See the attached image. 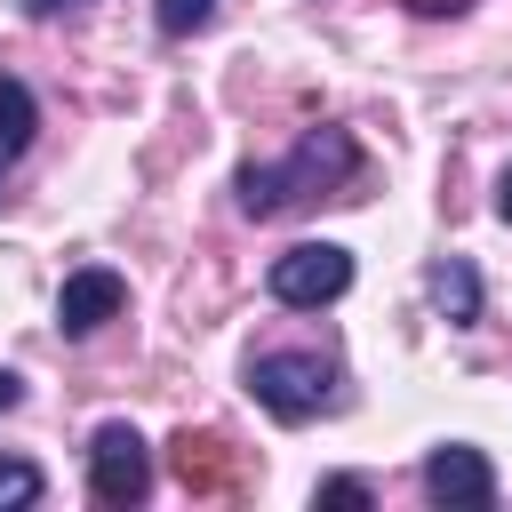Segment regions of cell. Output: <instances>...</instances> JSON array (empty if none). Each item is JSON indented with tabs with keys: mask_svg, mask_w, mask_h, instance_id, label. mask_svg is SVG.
I'll return each mask as SVG.
<instances>
[{
	"mask_svg": "<svg viewBox=\"0 0 512 512\" xmlns=\"http://www.w3.org/2000/svg\"><path fill=\"white\" fill-rule=\"evenodd\" d=\"M16 400H24V376H16V368H0V416H8Z\"/></svg>",
	"mask_w": 512,
	"mask_h": 512,
	"instance_id": "obj_15",
	"label": "cell"
},
{
	"mask_svg": "<svg viewBox=\"0 0 512 512\" xmlns=\"http://www.w3.org/2000/svg\"><path fill=\"white\" fill-rule=\"evenodd\" d=\"M120 304H128V280H120L112 264H80V272H64V288H56V328H64V336H96L104 320H120Z\"/></svg>",
	"mask_w": 512,
	"mask_h": 512,
	"instance_id": "obj_6",
	"label": "cell"
},
{
	"mask_svg": "<svg viewBox=\"0 0 512 512\" xmlns=\"http://www.w3.org/2000/svg\"><path fill=\"white\" fill-rule=\"evenodd\" d=\"M264 288H272V304H288V312H320V304H336V296L352 288V248H336V240H296V248L272 256Z\"/></svg>",
	"mask_w": 512,
	"mask_h": 512,
	"instance_id": "obj_3",
	"label": "cell"
},
{
	"mask_svg": "<svg viewBox=\"0 0 512 512\" xmlns=\"http://www.w3.org/2000/svg\"><path fill=\"white\" fill-rule=\"evenodd\" d=\"M216 8H224V0H152V24H160L168 40H192V32L216 24Z\"/></svg>",
	"mask_w": 512,
	"mask_h": 512,
	"instance_id": "obj_11",
	"label": "cell"
},
{
	"mask_svg": "<svg viewBox=\"0 0 512 512\" xmlns=\"http://www.w3.org/2000/svg\"><path fill=\"white\" fill-rule=\"evenodd\" d=\"M88 496H96L104 512H136V504L152 496V448H144L136 424H104V432L88 440Z\"/></svg>",
	"mask_w": 512,
	"mask_h": 512,
	"instance_id": "obj_4",
	"label": "cell"
},
{
	"mask_svg": "<svg viewBox=\"0 0 512 512\" xmlns=\"http://www.w3.org/2000/svg\"><path fill=\"white\" fill-rule=\"evenodd\" d=\"M40 488H48V472L32 456H0V512H32Z\"/></svg>",
	"mask_w": 512,
	"mask_h": 512,
	"instance_id": "obj_10",
	"label": "cell"
},
{
	"mask_svg": "<svg viewBox=\"0 0 512 512\" xmlns=\"http://www.w3.org/2000/svg\"><path fill=\"white\" fill-rule=\"evenodd\" d=\"M32 136H40V104H32V88H24L16 72H0V152L16 160Z\"/></svg>",
	"mask_w": 512,
	"mask_h": 512,
	"instance_id": "obj_9",
	"label": "cell"
},
{
	"mask_svg": "<svg viewBox=\"0 0 512 512\" xmlns=\"http://www.w3.org/2000/svg\"><path fill=\"white\" fill-rule=\"evenodd\" d=\"M32 24H48V16H72V8H88V0H16Z\"/></svg>",
	"mask_w": 512,
	"mask_h": 512,
	"instance_id": "obj_13",
	"label": "cell"
},
{
	"mask_svg": "<svg viewBox=\"0 0 512 512\" xmlns=\"http://www.w3.org/2000/svg\"><path fill=\"white\" fill-rule=\"evenodd\" d=\"M408 8H416V16H464L472 0H408Z\"/></svg>",
	"mask_w": 512,
	"mask_h": 512,
	"instance_id": "obj_14",
	"label": "cell"
},
{
	"mask_svg": "<svg viewBox=\"0 0 512 512\" xmlns=\"http://www.w3.org/2000/svg\"><path fill=\"white\" fill-rule=\"evenodd\" d=\"M0 168H8V152H0Z\"/></svg>",
	"mask_w": 512,
	"mask_h": 512,
	"instance_id": "obj_17",
	"label": "cell"
},
{
	"mask_svg": "<svg viewBox=\"0 0 512 512\" xmlns=\"http://www.w3.org/2000/svg\"><path fill=\"white\" fill-rule=\"evenodd\" d=\"M176 480H184L192 496L224 488V480H232V456H224V440H216V432H176Z\"/></svg>",
	"mask_w": 512,
	"mask_h": 512,
	"instance_id": "obj_8",
	"label": "cell"
},
{
	"mask_svg": "<svg viewBox=\"0 0 512 512\" xmlns=\"http://www.w3.org/2000/svg\"><path fill=\"white\" fill-rule=\"evenodd\" d=\"M248 392H256L264 416L312 424L320 408H336V360H320V352H256L248 360Z\"/></svg>",
	"mask_w": 512,
	"mask_h": 512,
	"instance_id": "obj_2",
	"label": "cell"
},
{
	"mask_svg": "<svg viewBox=\"0 0 512 512\" xmlns=\"http://www.w3.org/2000/svg\"><path fill=\"white\" fill-rule=\"evenodd\" d=\"M312 504H376V488H368L360 472H328V480L312 488Z\"/></svg>",
	"mask_w": 512,
	"mask_h": 512,
	"instance_id": "obj_12",
	"label": "cell"
},
{
	"mask_svg": "<svg viewBox=\"0 0 512 512\" xmlns=\"http://www.w3.org/2000/svg\"><path fill=\"white\" fill-rule=\"evenodd\" d=\"M360 184V144H352V128H304V144L288 152V160H248L240 176H232V200H240V216H288V208H304V200H336V192H352Z\"/></svg>",
	"mask_w": 512,
	"mask_h": 512,
	"instance_id": "obj_1",
	"label": "cell"
},
{
	"mask_svg": "<svg viewBox=\"0 0 512 512\" xmlns=\"http://www.w3.org/2000/svg\"><path fill=\"white\" fill-rule=\"evenodd\" d=\"M496 216H504V224H512V168H504V176H496Z\"/></svg>",
	"mask_w": 512,
	"mask_h": 512,
	"instance_id": "obj_16",
	"label": "cell"
},
{
	"mask_svg": "<svg viewBox=\"0 0 512 512\" xmlns=\"http://www.w3.org/2000/svg\"><path fill=\"white\" fill-rule=\"evenodd\" d=\"M424 288H432V304H440L448 328H480V272H472V256H440L424 272Z\"/></svg>",
	"mask_w": 512,
	"mask_h": 512,
	"instance_id": "obj_7",
	"label": "cell"
},
{
	"mask_svg": "<svg viewBox=\"0 0 512 512\" xmlns=\"http://www.w3.org/2000/svg\"><path fill=\"white\" fill-rule=\"evenodd\" d=\"M424 496H432L440 512H488V504H496V464H488L480 448L448 440V448L424 456Z\"/></svg>",
	"mask_w": 512,
	"mask_h": 512,
	"instance_id": "obj_5",
	"label": "cell"
}]
</instances>
